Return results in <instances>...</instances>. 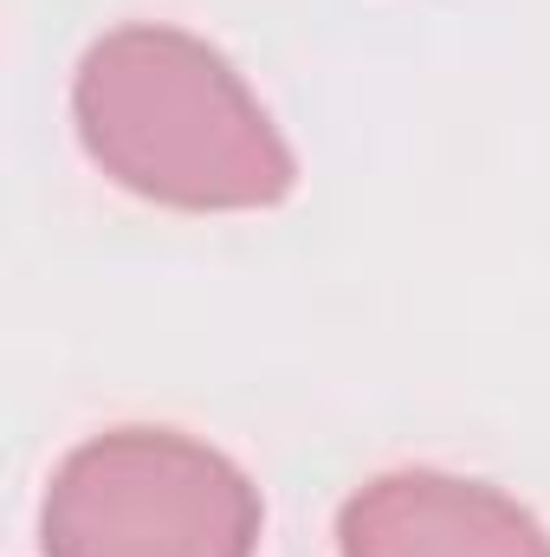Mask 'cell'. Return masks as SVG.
<instances>
[{
  "instance_id": "cell-1",
  "label": "cell",
  "mask_w": 550,
  "mask_h": 557,
  "mask_svg": "<svg viewBox=\"0 0 550 557\" xmlns=\"http://www.w3.org/2000/svg\"><path fill=\"white\" fill-rule=\"evenodd\" d=\"M85 156L142 201L188 214L278 208L298 162L247 78L182 26H117L72 78Z\"/></svg>"
},
{
  "instance_id": "cell-2",
  "label": "cell",
  "mask_w": 550,
  "mask_h": 557,
  "mask_svg": "<svg viewBox=\"0 0 550 557\" xmlns=\"http://www.w3.org/2000/svg\"><path fill=\"white\" fill-rule=\"evenodd\" d=\"M46 557H253L260 493L208 441L111 428L72 447L39 512Z\"/></svg>"
},
{
  "instance_id": "cell-3",
  "label": "cell",
  "mask_w": 550,
  "mask_h": 557,
  "mask_svg": "<svg viewBox=\"0 0 550 557\" xmlns=\"http://www.w3.org/2000/svg\"><path fill=\"white\" fill-rule=\"evenodd\" d=\"M343 557H550V532L499 486L402 467L350 493L337 519Z\"/></svg>"
}]
</instances>
